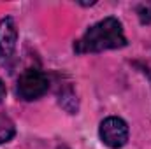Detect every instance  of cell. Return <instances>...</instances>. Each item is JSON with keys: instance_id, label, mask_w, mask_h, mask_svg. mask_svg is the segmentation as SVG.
I'll use <instances>...</instances> for the list:
<instances>
[{"instance_id": "2", "label": "cell", "mask_w": 151, "mask_h": 149, "mask_svg": "<svg viewBox=\"0 0 151 149\" xmlns=\"http://www.w3.org/2000/svg\"><path fill=\"white\" fill-rule=\"evenodd\" d=\"M49 88V81L44 72L37 69H28L18 77L16 82V93L21 100H37L40 98Z\"/></svg>"}, {"instance_id": "7", "label": "cell", "mask_w": 151, "mask_h": 149, "mask_svg": "<svg viewBox=\"0 0 151 149\" xmlns=\"http://www.w3.org/2000/svg\"><path fill=\"white\" fill-rule=\"evenodd\" d=\"M5 98V84L2 82V79H0V102Z\"/></svg>"}, {"instance_id": "3", "label": "cell", "mask_w": 151, "mask_h": 149, "mask_svg": "<svg viewBox=\"0 0 151 149\" xmlns=\"http://www.w3.org/2000/svg\"><path fill=\"white\" fill-rule=\"evenodd\" d=\"M99 135H100V140L111 149H119L123 148L128 140V125L121 119V117H106L102 123H100V128H99Z\"/></svg>"}, {"instance_id": "5", "label": "cell", "mask_w": 151, "mask_h": 149, "mask_svg": "<svg viewBox=\"0 0 151 149\" xmlns=\"http://www.w3.org/2000/svg\"><path fill=\"white\" fill-rule=\"evenodd\" d=\"M14 135H16V126L12 119L7 116H0V146L9 142Z\"/></svg>"}, {"instance_id": "4", "label": "cell", "mask_w": 151, "mask_h": 149, "mask_svg": "<svg viewBox=\"0 0 151 149\" xmlns=\"http://www.w3.org/2000/svg\"><path fill=\"white\" fill-rule=\"evenodd\" d=\"M18 42V28L12 18L0 19V65L9 67L14 60Z\"/></svg>"}, {"instance_id": "1", "label": "cell", "mask_w": 151, "mask_h": 149, "mask_svg": "<svg viewBox=\"0 0 151 149\" xmlns=\"http://www.w3.org/2000/svg\"><path fill=\"white\" fill-rule=\"evenodd\" d=\"M123 46H127V37L123 34L119 19L106 18L84 32V35L74 44V51L84 54V53H100L107 49H119Z\"/></svg>"}, {"instance_id": "8", "label": "cell", "mask_w": 151, "mask_h": 149, "mask_svg": "<svg viewBox=\"0 0 151 149\" xmlns=\"http://www.w3.org/2000/svg\"><path fill=\"white\" fill-rule=\"evenodd\" d=\"M58 149H69V148H67V146H60Z\"/></svg>"}, {"instance_id": "6", "label": "cell", "mask_w": 151, "mask_h": 149, "mask_svg": "<svg viewBox=\"0 0 151 149\" xmlns=\"http://www.w3.org/2000/svg\"><path fill=\"white\" fill-rule=\"evenodd\" d=\"M137 14H139L141 23L151 25V4H141L137 7Z\"/></svg>"}]
</instances>
